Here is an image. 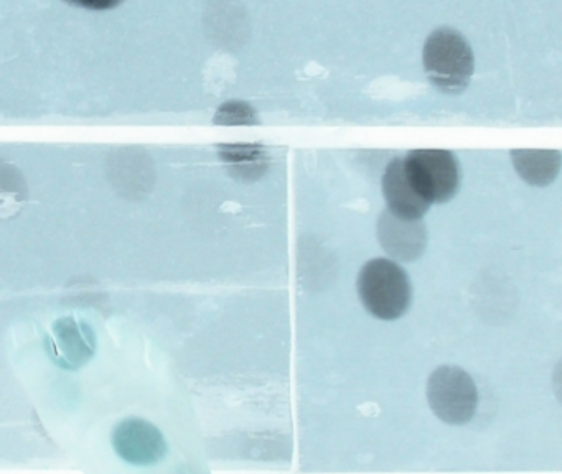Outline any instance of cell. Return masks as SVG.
<instances>
[{
  "label": "cell",
  "mask_w": 562,
  "mask_h": 474,
  "mask_svg": "<svg viewBox=\"0 0 562 474\" xmlns=\"http://www.w3.org/2000/svg\"><path fill=\"white\" fill-rule=\"evenodd\" d=\"M218 155L229 174L243 181H255L268 171V151L259 144H222Z\"/></svg>",
  "instance_id": "ba28073f"
},
{
  "label": "cell",
  "mask_w": 562,
  "mask_h": 474,
  "mask_svg": "<svg viewBox=\"0 0 562 474\" xmlns=\"http://www.w3.org/2000/svg\"><path fill=\"white\" fill-rule=\"evenodd\" d=\"M357 290L364 308L374 318L384 321L401 318L413 298V286L406 270L383 257L368 260L361 267Z\"/></svg>",
  "instance_id": "6da1fadb"
},
{
  "label": "cell",
  "mask_w": 562,
  "mask_h": 474,
  "mask_svg": "<svg viewBox=\"0 0 562 474\" xmlns=\"http://www.w3.org/2000/svg\"><path fill=\"white\" fill-rule=\"evenodd\" d=\"M404 170L417 193L430 204L447 203L460 187V167L449 150H411Z\"/></svg>",
  "instance_id": "277c9868"
},
{
  "label": "cell",
  "mask_w": 562,
  "mask_h": 474,
  "mask_svg": "<svg viewBox=\"0 0 562 474\" xmlns=\"http://www.w3.org/2000/svg\"><path fill=\"white\" fill-rule=\"evenodd\" d=\"M512 158L519 177L531 187H548L561 170L559 150H513Z\"/></svg>",
  "instance_id": "30bf717a"
},
{
  "label": "cell",
  "mask_w": 562,
  "mask_h": 474,
  "mask_svg": "<svg viewBox=\"0 0 562 474\" xmlns=\"http://www.w3.org/2000/svg\"><path fill=\"white\" fill-rule=\"evenodd\" d=\"M64 2L70 3V5L81 7V9L88 10H111L120 7L124 0H64Z\"/></svg>",
  "instance_id": "7c38bea8"
},
{
  "label": "cell",
  "mask_w": 562,
  "mask_h": 474,
  "mask_svg": "<svg viewBox=\"0 0 562 474\" xmlns=\"http://www.w3.org/2000/svg\"><path fill=\"white\" fill-rule=\"evenodd\" d=\"M383 196L387 211L401 219H423L430 207L429 201L424 200L407 178L403 158L391 160L383 174Z\"/></svg>",
  "instance_id": "8992f818"
},
{
  "label": "cell",
  "mask_w": 562,
  "mask_h": 474,
  "mask_svg": "<svg viewBox=\"0 0 562 474\" xmlns=\"http://www.w3.org/2000/svg\"><path fill=\"white\" fill-rule=\"evenodd\" d=\"M213 122L216 125H252L258 124V117L255 109L246 102L229 101L220 105Z\"/></svg>",
  "instance_id": "8fae6325"
},
{
  "label": "cell",
  "mask_w": 562,
  "mask_h": 474,
  "mask_svg": "<svg viewBox=\"0 0 562 474\" xmlns=\"http://www.w3.org/2000/svg\"><path fill=\"white\" fill-rule=\"evenodd\" d=\"M378 240L387 256L400 262H414L427 246V229L423 219L407 221L383 211L376 223Z\"/></svg>",
  "instance_id": "5b68a950"
},
{
  "label": "cell",
  "mask_w": 562,
  "mask_h": 474,
  "mask_svg": "<svg viewBox=\"0 0 562 474\" xmlns=\"http://www.w3.org/2000/svg\"><path fill=\"white\" fill-rule=\"evenodd\" d=\"M430 410L447 425H465L475 417L479 391L475 382L457 365H442L427 381Z\"/></svg>",
  "instance_id": "3957f363"
},
{
  "label": "cell",
  "mask_w": 562,
  "mask_h": 474,
  "mask_svg": "<svg viewBox=\"0 0 562 474\" xmlns=\"http://www.w3.org/2000/svg\"><path fill=\"white\" fill-rule=\"evenodd\" d=\"M423 61L429 81L447 94L465 91L475 72V58L469 42L450 26L434 30L427 36Z\"/></svg>",
  "instance_id": "7a4b0ae2"
},
{
  "label": "cell",
  "mask_w": 562,
  "mask_h": 474,
  "mask_svg": "<svg viewBox=\"0 0 562 474\" xmlns=\"http://www.w3.org/2000/svg\"><path fill=\"white\" fill-rule=\"evenodd\" d=\"M54 354L65 359V364L77 368L93 354L94 342L90 329L78 325L75 319H61L55 326Z\"/></svg>",
  "instance_id": "9c48e42d"
},
{
  "label": "cell",
  "mask_w": 562,
  "mask_h": 474,
  "mask_svg": "<svg viewBox=\"0 0 562 474\" xmlns=\"http://www.w3.org/2000/svg\"><path fill=\"white\" fill-rule=\"evenodd\" d=\"M117 453L130 463H153L162 456L166 444L153 425L130 420L114 433Z\"/></svg>",
  "instance_id": "52a82bcc"
}]
</instances>
